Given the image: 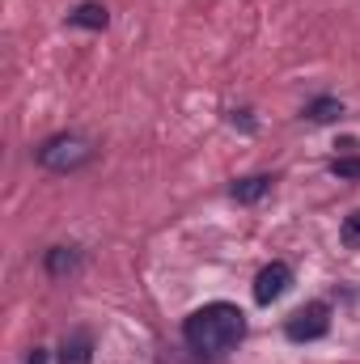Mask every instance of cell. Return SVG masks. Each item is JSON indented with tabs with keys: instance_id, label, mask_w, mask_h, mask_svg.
I'll return each mask as SVG.
<instances>
[{
	"instance_id": "1",
	"label": "cell",
	"mask_w": 360,
	"mask_h": 364,
	"mask_svg": "<svg viewBox=\"0 0 360 364\" xmlns=\"http://www.w3.org/2000/svg\"><path fill=\"white\" fill-rule=\"evenodd\" d=\"M246 335V314L229 301H212L182 322V339L199 356H229Z\"/></svg>"
},
{
	"instance_id": "2",
	"label": "cell",
	"mask_w": 360,
	"mask_h": 364,
	"mask_svg": "<svg viewBox=\"0 0 360 364\" xmlns=\"http://www.w3.org/2000/svg\"><path fill=\"white\" fill-rule=\"evenodd\" d=\"M90 161H93V144L77 132H60V136L38 144V166L51 170V174H73V170H81Z\"/></svg>"
},
{
	"instance_id": "3",
	"label": "cell",
	"mask_w": 360,
	"mask_h": 364,
	"mask_svg": "<svg viewBox=\"0 0 360 364\" xmlns=\"http://www.w3.org/2000/svg\"><path fill=\"white\" fill-rule=\"evenodd\" d=\"M331 331V305L327 301H309L305 309H297L292 318H288V326H284V335L292 339V343H314V339H322Z\"/></svg>"
},
{
	"instance_id": "4",
	"label": "cell",
	"mask_w": 360,
	"mask_h": 364,
	"mask_svg": "<svg viewBox=\"0 0 360 364\" xmlns=\"http://www.w3.org/2000/svg\"><path fill=\"white\" fill-rule=\"evenodd\" d=\"M288 284H292V267H288V263H271V267H263L259 279H255V301H259V305L280 301V296L288 292Z\"/></svg>"
},
{
	"instance_id": "5",
	"label": "cell",
	"mask_w": 360,
	"mask_h": 364,
	"mask_svg": "<svg viewBox=\"0 0 360 364\" xmlns=\"http://www.w3.org/2000/svg\"><path fill=\"white\" fill-rule=\"evenodd\" d=\"M77 267H81V250L77 246H51L47 250V275L64 279V275H73Z\"/></svg>"
},
{
	"instance_id": "6",
	"label": "cell",
	"mask_w": 360,
	"mask_h": 364,
	"mask_svg": "<svg viewBox=\"0 0 360 364\" xmlns=\"http://www.w3.org/2000/svg\"><path fill=\"white\" fill-rule=\"evenodd\" d=\"M93 360V339L90 331H77V335H68L64 339V348H60V364H90Z\"/></svg>"
},
{
	"instance_id": "7",
	"label": "cell",
	"mask_w": 360,
	"mask_h": 364,
	"mask_svg": "<svg viewBox=\"0 0 360 364\" xmlns=\"http://www.w3.org/2000/svg\"><path fill=\"white\" fill-rule=\"evenodd\" d=\"M271 191V174H250V178H238L233 182V199L238 203H255Z\"/></svg>"
},
{
	"instance_id": "8",
	"label": "cell",
	"mask_w": 360,
	"mask_h": 364,
	"mask_svg": "<svg viewBox=\"0 0 360 364\" xmlns=\"http://www.w3.org/2000/svg\"><path fill=\"white\" fill-rule=\"evenodd\" d=\"M106 21H110V17H106V9H102V4H77V9H73V13H68V26H85V30H106Z\"/></svg>"
},
{
	"instance_id": "9",
	"label": "cell",
	"mask_w": 360,
	"mask_h": 364,
	"mask_svg": "<svg viewBox=\"0 0 360 364\" xmlns=\"http://www.w3.org/2000/svg\"><path fill=\"white\" fill-rule=\"evenodd\" d=\"M305 114H309L314 123H331V119L344 114V102H339V97H314V102L305 106Z\"/></svg>"
},
{
	"instance_id": "10",
	"label": "cell",
	"mask_w": 360,
	"mask_h": 364,
	"mask_svg": "<svg viewBox=\"0 0 360 364\" xmlns=\"http://www.w3.org/2000/svg\"><path fill=\"white\" fill-rule=\"evenodd\" d=\"M331 174H339V178H360V157H335V161H331Z\"/></svg>"
},
{
	"instance_id": "11",
	"label": "cell",
	"mask_w": 360,
	"mask_h": 364,
	"mask_svg": "<svg viewBox=\"0 0 360 364\" xmlns=\"http://www.w3.org/2000/svg\"><path fill=\"white\" fill-rule=\"evenodd\" d=\"M339 237H344V246H360V212H352L348 220H344V229H339Z\"/></svg>"
},
{
	"instance_id": "12",
	"label": "cell",
	"mask_w": 360,
	"mask_h": 364,
	"mask_svg": "<svg viewBox=\"0 0 360 364\" xmlns=\"http://www.w3.org/2000/svg\"><path fill=\"white\" fill-rule=\"evenodd\" d=\"M26 364H47V352H43V348H30V356H26Z\"/></svg>"
}]
</instances>
